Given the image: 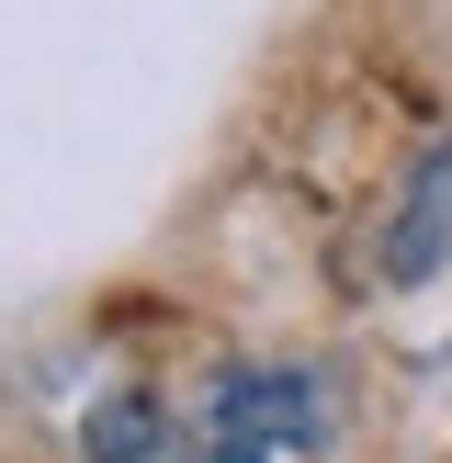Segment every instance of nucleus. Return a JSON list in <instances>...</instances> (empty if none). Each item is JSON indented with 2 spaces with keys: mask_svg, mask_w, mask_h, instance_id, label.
I'll return each mask as SVG.
<instances>
[{
  "mask_svg": "<svg viewBox=\"0 0 452 463\" xmlns=\"http://www.w3.org/2000/svg\"><path fill=\"white\" fill-rule=\"evenodd\" d=\"M441 249H452V147H429L419 170H407L384 238H373V271H384V283H429V271H441Z\"/></svg>",
  "mask_w": 452,
  "mask_h": 463,
  "instance_id": "f03ea898",
  "label": "nucleus"
},
{
  "mask_svg": "<svg viewBox=\"0 0 452 463\" xmlns=\"http://www.w3.org/2000/svg\"><path fill=\"white\" fill-rule=\"evenodd\" d=\"M203 463H271V452H316L328 441V396L316 373H260V362H226L193 407Z\"/></svg>",
  "mask_w": 452,
  "mask_h": 463,
  "instance_id": "f257e3e1",
  "label": "nucleus"
},
{
  "mask_svg": "<svg viewBox=\"0 0 452 463\" xmlns=\"http://www.w3.org/2000/svg\"><path fill=\"white\" fill-rule=\"evenodd\" d=\"M90 463H203V441L158 396H102L90 407Z\"/></svg>",
  "mask_w": 452,
  "mask_h": 463,
  "instance_id": "7ed1b4c3",
  "label": "nucleus"
}]
</instances>
